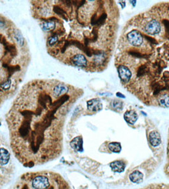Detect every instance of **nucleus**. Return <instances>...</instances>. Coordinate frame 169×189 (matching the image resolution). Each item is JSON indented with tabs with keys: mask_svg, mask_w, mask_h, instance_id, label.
I'll use <instances>...</instances> for the list:
<instances>
[{
	"mask_svg": "<svg viewBox=\"0 0 169 189\" xmlns=\"http://www.w3.org/2000/svg\"><path fill=\"white\" fill-rule=\"evenodd\" d=\"M79 96L80 90L58 79H34L22 87L5 118L11 149L24 167L61 155L66 116Z\"/></svg>",
	"mask_w": 169,
	"mask_h": 189,
	"instance_id": "f257e3e1",
	"label": "nucleus"
},
{
	"mask_svg": "<svg viewBox=\"0 0 169 189\" xmlns=\"http://www.w3.org/2000/svg\"><path fill=\"white\" fill-rule=\"evenodd\" d=\"M21 189H63L69 185L61 176L52 171L28 172L21 175L15 184Z\"/></svg>",
	"mask_w": 169,
	"mask_h": 189,
	"instance_id": "f03ea898",
	"label": "nucleus"
},
{
	"mask_svg": "<svg viewBox=\"0 0 169 189\" xmlns=\"http://www.w3.org/2000/svg\"><path fill=\"white\" fill-rule=\"evenodd\" d=\"M127 39L131 45L140 46L143 43V36L141 33L136 30L130 31L127 35Z\"/></svg>",
	"mask_w": 169,
	"mask_h": 189,
	"instance_id": "7ed1b4c3",
	"label": "nucleus"
},
{
	"mask_svg": "<svg viewBox=\"0 0 169 189\" xmlns=\"http://www.w3.org/2000/svg\"><path fill=\"white\" fill-rule=\"evenodd\" d=\"M70 62L73 65L79 68H85L88 66V61L86 56L83 54H76L70 59Z\"/></svg>",
	"mask_w": 169,
	"mask_h": 189,
	"instance_id": "20e7f679",
	"label": "nucleus"
},
{
	"mask_svg": "<svg viewBox=\"0 0 169 189\" xmlns=\"http://www.w3.org/2000/svg\"><path fill=\"white\" fill-rule=\"evenodd\" d=\"M161 24L156 20H152L149 21L145 27V30L146 32L151 35H157L161 31Z\"/></svg>",
	"mask_w": 169,
	"mask_h": 189,
	"instance_id": "39448f33",
	"label": "nucleus"
},
{
	"mask_svg": "<svg viewBox=\"0 0 169 189\" xmlns=\"http://www.w3.org/2000/svg\"><path fill=\"white\" fill-rule=\"evenodd\" d=\"M118 72L119 77L123 83H128L131 77V72L126 66L121 65L118 67Z\"/></svg>",
	"mask_w": 169,
	"mask_h": 189,
	"instance_id": "423d86ee",
	"label": "nucleus"
},
{
	"mask_svg": "<svg viewBox=\"0 0 169 189\" xmlns=\"http://www.w3.org/2000/svg\"><path fill=\"white\" fill-rule=\"evenodd\" d=\"M149 142L153 147L159 146L161 142V138L159 132L156 131L151 132L149 136Z\"/></svg>",
	"mask_w": 169,
	"mask_h": 189,
	"instance_id": "0eeeda50",
	"label": "nucleus"
},
{
	"mask_svg": "<svg viewBox=\"0 0 169 189\" xmlns=\"http://www.w3.org/2000/svg\"><path fill=\"white\" fill-rule=\"evenodd\" d=\"M87 106L89 110L93 112L99 111L103 109V104L98 99H94L89 100L87 102Z\"/></svg>",
	"mask_w": 169,
	"mask_h": 189,
	"instance_id": "6e6552de",
	"label": "nucleus"
},
{
	"mask_svg": "<svg viewBox=\"0 0 169 189\" xmlns=\"http://www.w3.org/2000/svg\"><path fill=\"white\" fill-rule=\"evenodd\" d=\"M125 121L130 124H134L138 118V115L134 111H129L125 112L124 115Z\"/></svg>",
	"mask_w": 169,
	"mask_h": 189,
	"instance_id": "1a4fd4ad",
	"label": "nucleus"
},
{
	"mask_svg": "<svg viewBox=\"0 0 169 189\" xmlns=\"http://www.w3.org/2000/svg\"><path fill=\"white\" fill-rule=\"evenodd\" d=\"M110 166L112 171L116 173L123 172L124 171L125 167H126L125 163L121 160H117L112 162L110 164Z\"/></svg>",
	"mask_w": 169,
	"mask_h": 189,
	"instance_id": "9d476101",
	"label": "nucleus"
},
{
	"mask_svg": "<svg viewBox=\"0 0 169 189\" xmlns=\"http://www.w3.org/2000/svg\"><path fill=\"white\" fill-rule=\"evenodd\" d=\"M129 179L134 183H140L143 180V175L139 171H134L129 175Z\"/></svg>",
	"mask_w": 169,
	"mask_h": 189,
	"instance_id": "9b49d317",
	"label": "nucleus"
},
{
	"mask_svg": "<svg viewBox=\"0 0 169 189\" xmlns=\"http://www.w3.org/2000/svg\"><path fill=\"white\" fill-rule=\"evenodd\" d=\"M71 147L78 152L83 150V139L81 137H77L71 142Z\"/></svg>",
	"mask_w": 169,
	"mask_h": 189,
	"instance_id": "f8f14e48",
	"label": "nucleus"
},
{
	"mask_svg": "<svg viewBox=\"0 0 169 189\" xmlns=\"http://www.w3.org/2000/svg\"><path fill=\"white\" fill-rule=\"evenodd\" d=\"M108 148L111 152L114 153H120L122 150V146L120 143L112 142L108 144Z\"/></svg>",
	"mask_w": 169,
	"mask_h": 189,
	"instance_id": "ddd939ff",
	"label": "nucleus"
},
{
	"mask_svg": "<svg viewBox=\"0 0 169 189\" xmlns=\"http://www.w3.org/2000/svg\"><path fill=\"white\" fill-rule=\"evenodd\" d=\"M55 27V24L54 21H47L44 22L42 25V29L45 32L53 30Z\"/></svg>",
	"mask_w": 169,
	"mask_h": 189,
	"instance_id": "4468645a",
	"label": "nucleus"
},
{
	"mask_svg": "<svg viewBox=\"0 0 169 189\" xmlns=\"http://www.w3.org/2000/svg\"><path fill=\"white\" fill-rule=\"evenodd\" d=\"M159 101L161 106L166 107V108L169 107V96L168 94H163V95L161 96Z\"/></svg>",
	"mask_w": 169,
	"mask_h": 189,
	"instance_id": "2eb2a0df",
	"label": "nucleus"
},
{
	"mask_svg": "<svg viewBox=\"0 0 169 189\" xmlns=\"http://www.w3.org/2000/svg\"><path fill=\"white\" fill-rule=\"evenodd\" d=\"M147 71H148V69L145 65L141 66L140 68H139L138 70H137V75L138 77H140V76H141V75L145 74L147 72Z\"/></svg>",
	"mask_w": 169,
	"mask_h": 189,
	"instance_id": "dca6fc26",
	"label": "nucleus"
},
{
	"mask_svg": "<svg viewBox=\"0 0 169 189\" xmlns=\"http://www.w3.org/2000/svg\"><path fill=\"white\" fill-rule=\"evenodd\" d=\"M112 106L116 109H122V103L118 100H114L112 103Z\"/></svg>",
	"mask_w": 169,
	"mask_h": 189,
	"instance_id": "f3484780",
	"label": "nucleus"
},
{
	"mask_svg": "<svg viewBox=\"0 0 169 189\" xmlns=\"http://www.w3.org/2000/svg\"><path fill=\"white\" fill-rule=\"evenodd\" d=\"M50 14H51L50 9H48V8H43L42 10V15L44 17H47V16H48V15H50Z\"/></svg>",
	"mask_w": 169,
	"mask_h": 189,
	"instance_id": "a211bd4d",
	"label": "nucleus"
},
{
	"mask_svg": "<svg viewBox=\"0 0 169 189\" xmlns=\"http://www.w3.org/2000/svg\"><path fill=\"white\" fill-rule=\"evenodd\" d=\"M164 77L166 78H169V72H164Z\"/></svg>",
	"mask_w": 169,
	"mask_h": 189,
	"instance_id": "6ab92c4d",
	"label": "nucleus"
},
{
	"mask_svg": "<svg viewBox=\"0 0 169 189\" xmlns=\"http://www.w3.org/2000/svg\"><path fill=\"white\" fill-rule=\"evenodd\" d=\"M3 25V23H2V22L0 21V27H2Z\"/></svg>",
	"mask_w": 169,
	"mask_h": 189,
	"instance_id": "aec40b11",
	"label": "nucleus"
},
{
	"mask_svg": "<svg viewBox=\"0 0 169 189\" xmlns=\"http://www.w3.org/2000/svg\"><path fill=\"white\" fill-rule=\"evenodd\" d=\"M88 1H90V2H92V1H94V0H88Z\"/></svg>",
	"mask_w": 169,
	"mask_h": 189,
	"instance_id": "412c9836",
	"label": "nucleus"
},
{
	"mask_svg": "<svg viewBox=\"0 0 169 189\" xmlns=\"http://www.w3.org/2000/svg\"><path fill=\"white\" fill-rule=\"evenodd\" d=\"M133 1H134V3H135V0H133Z\"/></svg>",
	"mask_w": 169,
	"mask_h": 189,
	"instance_id": "4be33fe9",
	"label": "nucleus"
}]
</instances>
